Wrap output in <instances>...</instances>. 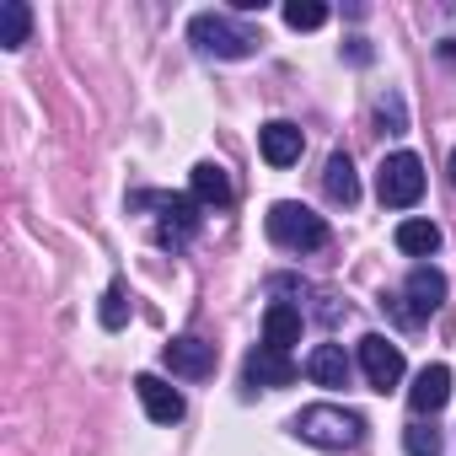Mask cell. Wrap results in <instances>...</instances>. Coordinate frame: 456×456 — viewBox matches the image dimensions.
<instances>
[{
  "label": "cell",
  "mask_w": 456,
  "mask_h": 456,
  "mask_svg": "<svg viewBox=\"0 0 456 456\" xmlns=\"http://www.w3.org/2000/svg\"><path fill=\"white\" fill-rule=\"evenodd\" d=\"M290 435L306 440V445H322V451H344V445H354L365 435V419L338 408V403H312V408H301L290 419Z\"/></svg>",
  "instance_id": "1"
},
{
  "label": "cell",
  "mask_w": 456,
  "mask_h": 456,
  "mask_svg": "<svg viewBox=\"0 0 456 456\" xmlns=\"http://www.w3.org/2000/svg\"><path fill=\"white\" fill-rule=\"evenodd\" d=\"M188 44L199 54H215V60H248V54H258V33L237 28L232 17H220V12H199L188 22Z\"/></svg>",
  "instance_id": "2"
},
{
  "label": "cell",
  "mask_w": 456,
  "mask_h": 456,
  "mask_svg": "<svg viewBox=\"0 0 456 456\" xmlns=\"http://www.w3.org/2000/svg\"><path fill=\"white\" fill-rule=\"evenodd\" d=\"M269 237L290 253H317L328 242V220L296 199H280V204H269Z\"/></svg>",
  "instance_id": "3"
},
{
  "label": "cell",
  "mask_w": 456,
  "mask_h": 456,
  "mask_svg": "<svg viewBox=\"0 0 456 456\" xmlns=\"http://www.w3.org/2000/svg\"><path fill=\"white\" fill-rule=\"evenodd\" d=\"M376 199H381L387 209H408V204H419V199H424V161H419L413 151H392V156H381V167H376Z\"/></svg>",
  "instance_id": "4"
},
{
  "label": "cell",
  "mask_w": 456,
  "mask_h": 456,
  "mask_svg": "<svg viewBox=\"0 0 456 456\" xmlns=\"http://www.w3.org/2000/svg\"><path fill=\"white\" fill-rule=\"evenodd\" d=\"M129 204H156L161 209V248H183L193 232H199V204L188 193H134Z\"/></svg>",
  "instance_id": "5"
},
{
  "label": "cell",
  "mask_w": 456,
  "mask_h": 456,
  "mask_svg": "<svg viewBox=\"0 0 456 456\" xmlns=\"http://www.w3.org/2000/svg\"><path fill=\"white\" fill-rule=\"evenodd\" d=\"M360 370H365V381H370L376 392H392L408 365H403V349H397L387 333H365V338H360Z\"/></svg>",
  "instance_id": "6"
},
{
  "label": "cell",
  "mask_w": 456,
  "mask_h": 456,
  "mask_svg": "<svg viewBox=\"0 0 456 456\" xmlns=\"http://www.w3.org/2000/svg\"><path fill=\"white\" fill-rule=\"evenodd\" d=\"M440 301H445V274L429 269V264H419V269L408 274V285H403L397 317H403V322H424L429 312H440Z\"/></svg>",
  "instance_id": "7"
},
{
  "label": "cell",
  "mask_w": 456,
  "mask_h": 456,
  "mask_svg": "<svg viewBox=\"0 0 456 456\" xmlns=\"http://www.w3.org/2000/svg\"><path fill=\"white\" fill-rule=\"evenodd\" d=\"M134 392H140V408H145V419L151 424H177L183 419V392L172 387V381H161V376H134Z\"/></svg>",
  "instance_id": "8"
},
{
  "label": "cell",
  "mask_w": 456,
  "mask_h": 456,
  "mask_svg": "<svg viewBox=\"0 0 456 456\" xmlns=\"http://www.w3.org/2000/svg\"><path fill=\"white\" fill-rule=\"evenodd\" d=\"M258 151H264V161H269V167H296V161H301V151H306V134H301L290 118H274V124H264V129H258Z\"/></svg>",
  "instance_id": "9"
},
{
  "label": "cell",
  "mask_w": 456,
  "mask_h": 456,
  "mask_svg": "<svg viewBox=\"0 0 456 456\" xmlns=\"http://www.w3.org/2000/svg\"><path fill=\"white\" fill-rule=\"evenodd\" d=\"M242 376H248V387H290L296 381V360L285 354V349H269V344H258L253 354H248V365H242Z\"/></svg>",
  "instance_id": "10"
},
{
  "label": "cell",
  "mask_w": 456,
  "mask_h": 456,
  "mask_svg": "<svg viewBox=\"0 0 456 456\" xmlns=\"http://www.w3.org/2000/svg\"><path fill=\"white\" fill-rule=\"evenodd\" d=\"M188 199H193L199 209H225V204L237 199V188H232V177H225L220 161H199L193 177H188Z\"/></svg>",
  "instance_id": "11"
},
{
  "label": "cell",
  "mask_w": 456,
  "mask_h": 456,
  "mask_svg": "<svg viewBox=\"0 0 456 456\" xmlns=\"http://www.w3.org/2000/svg\"><path fill=\"white\" fill-rule=\"evenodd\" d=\"M161 360H167V370L172 376H209L215 370V344H204V338H172L167 349H161Z\"/></svg>",
  "instance_id": "12"
},
{
  "label": "cell",
  "mask_w": 456,
  "mask_h": 456,
  "mask_svg": "<svg viewBox=\"0 0 456 456\" xmlns=\"http://www.w3.org/2000/svg\"><path fill=\"white\" fill-rule=\"evenodd\" d=\"M445 397H451V370L445 365H424L419 376H413V387H408V408L424 419V413H435V408H445Z\"/></svg>",
  "instance_id": "13"
},
{
  "label": "cell",
  "mask_w": 456,
  "mask_h": 456,
  "mask_svg": "<svg viewBox=\"0 0 456 456\" xmlns=\"http://www.w3.org/2000/svg\"><path fill=\"white\" fill-rule=\"evenodd\" d=\"M264 344L290 354V344H301V306H290V301H269V312H264Z\"/></svg>",
  "instance_id": "14"
},
{
  "label": "cell",
  "mask_w": 456,
  "mask_h": 456,
  "mask_svg": "<svg viewBox=\"0 0 456 456\" xmlns=\"http://www.w3.org/2000/svg\"><path fill=\"white\" fill-rule=\"evenodd\" d=\"M306 376H312L317 387H349V354H344L338 344H317V349L306 354Z\"/></svg>",
  "instance_id": "15"
},
{
  "label": "cell",
  "mask_w": 456,
  "mask_h": 456,
  "mask_svg": "<svg viewBox=\"0 0 456 456\" xmlns=\"http://www.w3.org/2000/svg\"><path fill=\"white\" fill-rule=\"evenodd\" d=\"M322 188H328V199H333V204H344V209H349V204L360 199V177H354V161H349L344 151H333V156H328Z\"/></svg>",
  "instance_id": "16"
},
{
  "label": "cell",
  "mask_w": 456,
  "mask_h": 456,
  "mask_svg": "<svg viewBox=\"0 0 456 456\" xmlns=\"http://www.w3.org/2000/svg\"><path fill=\"white\" fill-rule=\"evenodd\" d=\"M397 248H403L408 258H429V253L440 248V225H435V220H403V225H397Z\"/></svg>",
  "instance_id": "17"
},
{
  "label": "cell",
  "mask_w": 456,
  "mask_h": 456,
  "mask_svg": "<svg viewBox=\"0 0 456 456\" xmlns=\"http://www.w3.org/2000/svg\"><path fill=\"white\" fill-rule=\"evenodd\" d=\"M33 33V12H28V0H0V44L6 49H22Z\"/></svg>",
  "instance_id": "18"
},
{
  "label": "cell",
  "mask_w": 456,
  "mask_h": 456,
  "mask_svg": "<svg viewBox=\"0 0 456 456\" xmlns=\"http://www.w3.org/2000/svg\"><path fill=\"white\" fill-rule=\"evenodd\" d=\"M97 317H102V328H108V333H118V328L129 322V296H124V285H118V280L102 290V306H97Z\"/></svg>",
  "instance_id": "19"
},
{
  "label": "cell",
  "mask_w": 456,
  "mask_h": 456,
  "mask_svg": "<svg viewBox=\"0 0 456 456\" xmlns=\"http://www.w3.org/2000/svg\"><path fill=\"white\" fill-rule=\"evenodd\" d=\"M403 445H408V456H440V451H445L440 429H435V424H424V419L403 429Z\"/></svg>",
  "instance_id": "20"
},
{
  "label": "cell",
  "mask_w": 456,
  "mask_h": 456,
  "mask_svg": "<svg viewBox=\"0 0 456 456\" xmlns=\"http://www.w3.org/2000/svg\"><path fill=\"white\" fill-rule=\"evenodd\" d=\"M285 22H290L296 33H317V28L328 22V6H317V0H290V6H285Z\"/></svg>",
  "instance_id": "21"
},
{
  "label": "cell",
  "mask_w": 456,
  "mask_h": 456,
  "mask_svg": "<svg viewBox=\"0 0 456 456\" xmlns=\"http://www.w3.org/2000/svg\"><path fill=\"white\" fill-rule=\"evenodd\" d=\"M349 60H354V65H365V60H370V49H365V38H354V44H349Z\"/></svg>",
  "instance_id": "22"
},
{
  "label": "cell",
  "mask_w": 456,
  "mask_h": 456,
  "mask_svg": "<svg viewBox=\"0 0 456 456\" xmlns=\"http://www.w3.org/2000/svg\"><path fill=\"white\" fill-rule=\"evenodd\" d=\"M451 183H456V151H451Z\"/></svg>",
  "instance_id": "23"
}]
</instances>
